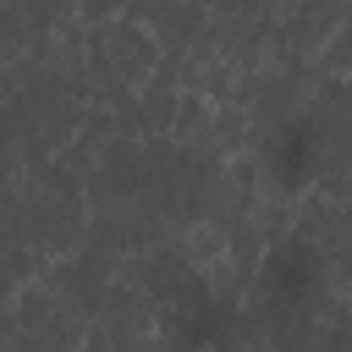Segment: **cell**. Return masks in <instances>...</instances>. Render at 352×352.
<instances>
[{
	"instance_id": "cell-2",
	"label": "cell",
	"mask_w": 352,
	"mask_h": 352,
	"mask_svg": "<svg viewBox=\"0 0 352 352\" xmlns=\"http://www.w3.org/2000/svg\"><path fill=\"white\" fill-rule=\"evenodd\" d=\"M231 11H242V16H264V11H275L280 0H226Z\"/></svg>"
},
{
	"instance_id": "cell-1",
	"label": "cell",
	"mask_w": 352,
	"mask_h": 352,
	"mask_svg": "<svg viewBox=\"0 0 352 352\" xmlns=\"http://www.w3.org/2000/svg\"><path fill=\"white\" fill-rule=\"evenodd\" d=\"M94 55L116 72V82L138 88V82H148V72L160 66V38H154L143 22L116 16V22H104V28H99V50H94Z\"/></svg>"
}]
</instances>
